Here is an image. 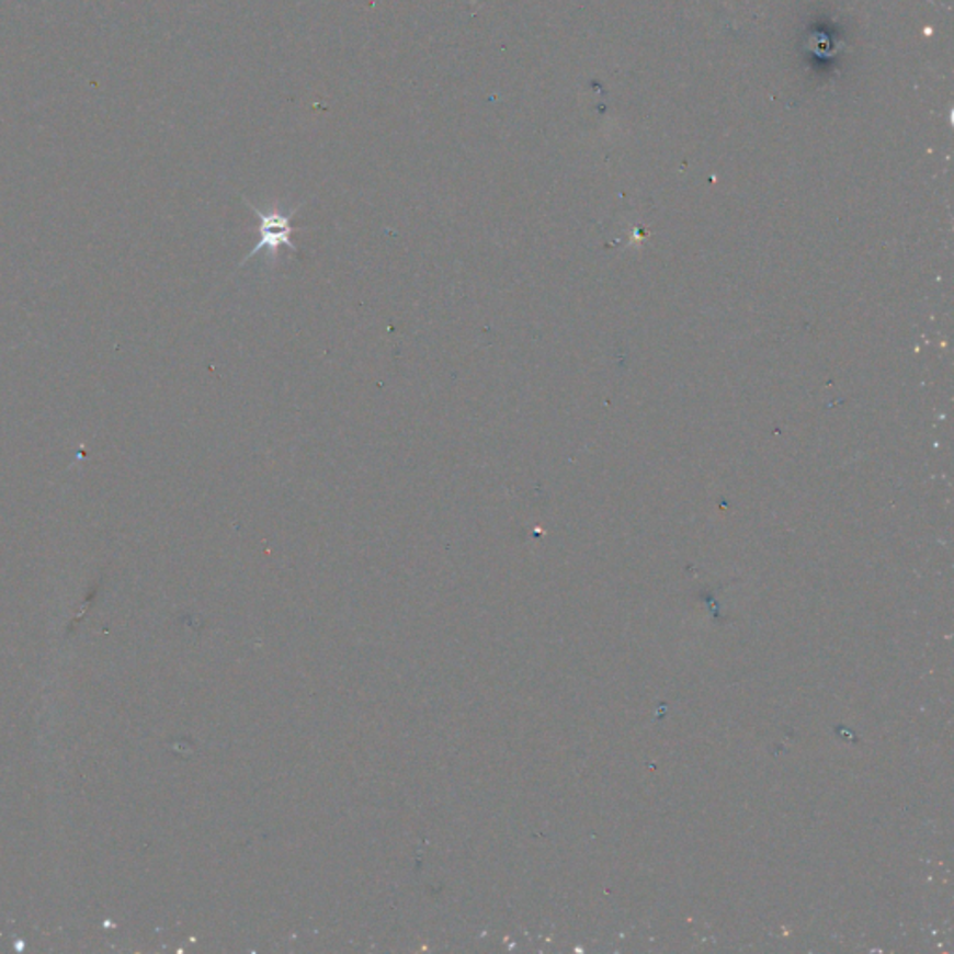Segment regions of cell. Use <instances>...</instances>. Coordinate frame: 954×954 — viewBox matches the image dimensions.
Here are the masks:
<instances>
[{
	"label": "cell",
	"instance_id": "6da1fadb",
	"mask_svg": "<svg viewBox=\"0 0 954 954\" xmlns=\"http://www.w3.org/2000/svg\"><path fill=\"white\" fill-rule=\"evenodd\" d=\"M247 205L254 212L255 218H258V228H255V231H258V242L252 248V252H248L245 255V260L239 263V266L245 265L247 261L252 260L258 254H265L269 263L276 265L280 252L284 248L285 250L297 252V247L293 242V234L297 231V228L293 226L292 218L298 212V207H295L292 212H285V209H282V205H273L269 209H260V207H255L250 202H247Z\"/></svg>",
	"mask_w": 954,
	"mask_h": 954
}]
</instances>
